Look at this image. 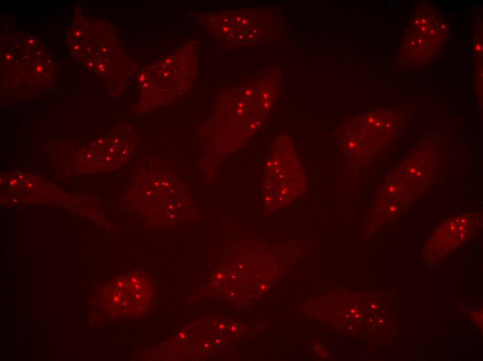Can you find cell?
I'll return each instance as SVG.
<instances>
[{"mask_svg":"<svg viewBox=\"0 0 483 361\" xmlns=\"http://www.w3.org/2000/svg\"><path fill=\"white\" fill-rule=\"evenodd\" d=\"M198 47L195 40L148 65L139 74L138 108L150 110L178 99L192 87L198 72Z\"/></svg>","mask_w":483,"mask_h":361,"instance_id":"6da1fadb","label":"cell"},{"mask_svg":"<svg viewBox=\"0 0 483 361\" xmlns=\"http://www.w3.org/2000/svg\"><path fill=\"white\" fill-rule=\"evenodd\" d=\"M446 24L438 11L422 8L413 15L400 47L405 61L412 65L429 61L445 42Z\"/></svg>","mask_w":483,"mask_h":361,"instance_id":"7a4b0ae2","label":"cell"},{"mask_svg":"<svg viewBox=\"0 0 483 361\" xmlns=\"http://www.w3.org/2000/svg\"><path fill=\"white\" fill-rule=\"evenodd\" d=\"M135 144L134 131L122 126L80 151L77 165L83 172L113 170L127 160Z\"/></svg>","mask_w":483,"mask_h":361,"instance_id":"3957f363","label":"cell"},{"mask_svg":"<svg viewBox=\"0 0 483 361\" xmlns=\"http://www.w3.org/2000/svg\"><path fill=\"white\" fill-rule=\"evenodd\" d=\"M264 179L266 198L289 199L305 186V176L290 142L285 147L276 146L266 162Z\"/></svg>","mask_w":483,"mask_h":361,"instance_id":"277c9868","label":"cell"},{"mask_svg":"<svg viewBox=\"0 0 483 361\" xmlns=\"http://www.w3.org/2000/svg\"><path fill=\"white\" fill-rule=\"evenodd\" d=\"M103 305L110 313L120 317L141 314L152 299L148 277L136 273L120 277L106 286Z\"/></svg>","mask_w":483,"mask_h":361,"instance_id":"5b68a950","label":"cell"},{"mask_svg":"<svg viewBox=\"0 0 483 361\" xmlns=\"http://www.w3.org/2000/svg\"><path fill=\"white\" fill-rule=\"evenodd\" d=\"M256 10L205 12L199 15L200 25L217 39L228 44L253 42L261 33Z\"/></svg>","mask_w":483,"mask_h":361,"instance_id":"8992f818","label":"cell"}]
</instances>
